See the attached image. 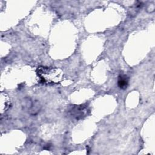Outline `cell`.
I'll return each instance as SVG.
<instances>
[{
    "label": "cell",
    "mask_w": 155,
    "mask_h": 155,
    "mask_svg": "<svg viewBox=\"0 0 155 155\" xmlns=\"http://www.w3.org/2000/svg\"><path fill=\"white\" fill-rule=\"evenodd\" d=\"M38 74L44 81L50 83L59 82L62 76V72L59 69L52 67H39Z\"/></svg>",
    "instance_id": "1"
},
{
    "label": "cell",
    "mask_w": 155,
    "mask_h": 155,
    "mask_svg": "<svg viewBox=\"0 0 155 155\" xmlns=\"http://www.w3.org/2000/svg\"><path fill=\"white\" fill-rule=\"evenodd\" d=\"M128 78L125 76H120L118 79V85L121 88H125L128 85Z\"/></svg>",
    "instance_id": "2"
}]
</instances>
